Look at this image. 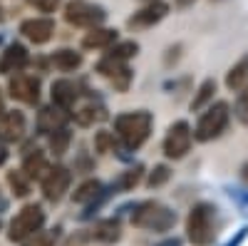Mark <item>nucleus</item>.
<instances>
[{"label": "nucleus", "mask_w": 248, "mask_h": 246, "mask_svg": "<svg viewBox=\"0 0 248 246\" xmlns=\"http://www.w3.org/2000/svg\"><path fill=\"white\" fill-rule=\"evenodd\" d=\"M117 40H119L117 30L97 25V28H90L85 35H82V48L85 50H107L109 45L117 43Z\"/></svg>", "instance_id": "f3484780"}, {"label": "nucleus", "mask_w": 248, "mask_h": 246, "mask_svg": "<svg viewBox=\"0 0 248 246\" xmlns=\"http://www.w3.org/2000/svg\"><path fill=\"white\" fill-rule=\"evenodd\" d=\"M20 33H23V37L30 40L32 45H47L55 35V20L50 15L28 17L20 23Z\"/></svg>", "instance_id": "f8f14e48"}, {"label": "nucleus", "mask_w": 248, "mask_h": 246, "mask_svg": "<svg viewBox=\"0 0 248 246\" xmlns=\"http://www.w3.org/2000/svg\"><path fill=\"white\" fill-rule=\"evenodd\" d=\"M47 137H50V152H52V154L62 157V154L70 149L72 134H70L67 127H62V130H57V132H52V134H47Z\"/></svg>", "instance_id": "bb28decb"}, {"label": "nucleus", "mask_w": 248, "mask_h": 246, "mask_svg": "<svg viewBox=\"0 0 248 246\" xmlns=\"http://www.w3.org/2000/svg\"><path fill=\"white\" fill-rule=\"evenodd\" d=\"M75 122L79 127H92L94 122H102L107 117V112H105V107L102 105H94V102H87V105H82L79 110H75Z\"/></svg>", "instance_id": "4be33fe9"}, {"label": "nucleus", "mask_w": 248, "mask_h": 246, "mask_svg": "<svg viewBox=\"0 0 248 246\" xmlns=\"http://www.w3.org/2000/svg\"><path fill=\"white\" fill-rule=\"evenodd\" d=\"M70 115L65 110H60L57 105H47L37 112V132L40 134H52L62 127H67Z\"/></svg>", "instance_id": "dca6fc26"}, {"label": "nucleus", "mask_w": 248, "mask_h": 246, "mask_svg": "<svg viewBox=\"0 0 248 246\" xmlns=\"http://www.w3.org/2000/svg\"><path fill=\"white\" fill-rule=\"evenodd\" d=\"M156 246H181V239L171 236V239H164V241H159Z\"/></svg>", "instance_id": "c9c22d12"}, {"label": "nucleus", "mask_w": 248, "mask_h": 246, "mask_svg": "<svg viewBox=\"0 0 248 246\" xmlns=\"http://www.w3.org/2000/svg\"><path fill=\"white\" fill-rule=\"evenodd\" d=\"M28 5H30V8H35L37 13L50 15V13H55V10L62 5V0H28Z\"/></svg>", "instance_id": "473e14b6"}, {"label": "nucleus", "mask_w": 248, "mask_h": 246, "mask_svg": "<svg viewBox=\"0 0 248 246\" xmlns=\"http://www.w3.org/2000/svg\"><path fill=\"white\" fill-rule=\"evenodd\" d=\"M50 63L57 72H75V70L82 67V52H77L72 48H60V50L52 52Z\"/></svg>", "instance_id": "6ab92c4d"}, {"label": "nucleus", "mask_w": 248, "mask_h": 246, "mask_svg": "<svg viewBox=\"0 0 248 246\" xmlns=\"http://www.w3.org/2000/svg\"><path fill=\"white\" fill-rule=\"evenodd\" d=\"M20 246H55V234L40 229V231H35V234H30L28 239L20 241Z\"/></svg>", "instance_id": "c756f323"}, {"label": "nucleus", "mask_w": 248, "mask_h": 246, "mask_svg": "<svg viewBox=\"0 0 248 246\" xmlns=\"http://www.w3.org/2000/svg\"><path fill=\"white\" fill-rule=\"evenodd\" d=\"M144 3H149V0H144Z\"/></svg>", "instance_id": "79ce46f5"}, {"label": "nucleus", "mask_w": 248, "mask_h": 246, "mask_svg": "<svg viewBox=\"0 0 248 246\" xmlns=\"http://www.w3.org/2000/svg\"><path fill=\"white\" fill-rule=\"evenodd\" d=\"M97 72L105 77L117 92H127L129 85H132V70H129V65L119 63V60H112L107 55L97 63Z\"/></svg>", "instance_id": "9d476101"}, {"label": "nucleus", "mask_w": 248, "mask_h": 246, "mask_svg": "<svg viewBox=\"0 0 248 246\" xmlns=\"http://www.w3.org/2000/svg\"><path fill=\"white\" fill-rule=\"evenodd\" d=\"M90 236H92V241L105 244V246L117 244V241L122 239V221L114 219V216H112V219H99L94 227H92Z\"/></svg>", "instance_id": "a211bd4d"}, {"label": "nucleus", "mask_w": 248, "mask_h": 246, "mask_svg": "<svg viewBox=\"0 0 248 246\" xmlns=\"http://www.w3.org/2000/svg\"><path fill=\"white\" fill-rule=\"evenodd\" d=\"M62 15H65L67 25L85 28V30L105 25V20H107V10L102 8L99 3H92V0H70Z\"/></svg>", "instance_id": "423d86ee"}, {"label": "nucleus", "mask_w": 248, "mask_h": 246, "mask_svg": "<svg viewBox=\"0 0 248 246\" xmlns=\"http://www.w3.org/2000/svg\"><path fill=\"white\" fill-rule=\"evenodd\" d=\"M20 169H23L30 179H43L45 177V172L50 169V164H47V157L43 154V152H30L25 159H23V167H20Z\"/></svg>", "instance_id": "5701e85b"}, {"label": "nucleus", "mask_w": 248, "mask_h": 246, "mask_svg": "<svg viewBox=\"0 0 248 246\" xmlns=\"http://www.w3.org/2000/svg\"><path fill=\"white\" fill-rule=\"evenodd\" d=\"M223 82H226V87H229L231 92H241L248 85V55H243L236 65L229 67Z\"/></svg>", "instance_id": "412c9836"}, {"label": "nucleus", "mask_w": 248, "mask_h": 246, "mask_svg": "<svg viewBox=\"0 0 248 246\" xmlns=\"http://www.w3.org/2000/svg\"><path fill=\"white\" fill-rule=\"evenodd\" d=\"M25 137V115L17 110H5L0 115V142L15 145Z\"/></svg>", "instance_id": "ddd939ff"}, {"label": "nucleus", "mask_w": 248, "mask_h": 246, "mask_svg": "<svg viewBox=\"0 0 248 246\" xmlns=\"http://www.w3.org/2000/svg\"><path fill=\"white\" fill-rule=\"evenodd\" d=\"M0 229H3V224H0Z\"/></svg>", "instance_id": "37998d69"}, {"label": "nucleus", "mask_w": 248, "mask_h": 246, "mask_svg": "<svg viewBox=\"0 0 248 246\" xmlns=\"http://www.w3.org/2000/svg\"><path fill=\"white\" fill-rule=\"evenodd\" d=\"M90 241H92V236H90L87 231H75V234H72L65 244H62V246H87Z\"/></svg>", "instance_id": "72a5a7b5"}, {"label": "nucleus", "mask_w": 248, "mask_h": 246, "mask_svg": "<svg viewBox=\"0 0 248 246\" xmlns=\"http://www.w3.org/2000/svg\"><path fill=\"white\" fill-rule=\"evenodd\" d=\"M102 192H105L102 181H97V179H87V181H82L79 187L75 189L72 201H75V204H85V207H94V204L102 199Z\"/></svg>", "instance_id": "aec40b11"}, {"label": "nucleus", "mask_w": 248, "mask_h": 246, "mask_svg": "<svg viewBox=\"0 0 248 246\" xmlns=\"http://www.w3.org/2000/svg\"><path fill=\"white\" fill-rule=\"evenodd\" d=\"M0 207H5V201H3V197H0Z\"/></svg>", "instance_id": "a19ab883"}, {"label": "nucleus", "mask_w": 248, "mask_h": 246, "mask_svg": "<svg viewBox=\"0 0 248 246\" xmlns=\"http://www.w3.org/2000/svg\"><path fill=\"white\" fill-rule=\"evenodd\" d=\"M94 149H97L99 154L112 152V149H114V134L107 132V130H99V132L94 134Z\"/></svg>", "instance_id": "2f4dec72"}, {"label": "nucleus", "mask_w": 248, "mask_h": 246, "mask_svg": "<svg viewBox=\"0 0 248 246\" xmlns=\"http://www.w3.org/2000/svg\"><path fill=\"white\" fill-rule=\"evenodd\" d=\"M70 184H72V172L67 167H62V164H55V167H50L45 172V177L40 179V187H43V197L52 204L62 201V197H65L70 192Z\"/></svg>", "instance_id": "6e6552de"}, {"label": "nucleus", "mask_w": 248, "mask_h": 246, "mask_svg": "<svg viewBox=\"0 0 248 246\" xmlns=\"http://www.w3.org/2000/svg\"><path fill=\"white\" fill-rule=\"evenodd\" d=\"M233 115L238 117V122L243 127H248V85L238 92L236 97V105H233Z\"/></svg>", "instance_id": "c85d7f7f"}, {"label": "nucleus", "mask_w": 248, "mask_h": 246, "mask_svg": "<svg viewBox=\"0 0 248 246\" xmlns=\"http://www.w3.org/2000/svg\"><path fill=\"white\" fill-rule=\"evenodd\" d=\"M218 234V209L211 201H199L186 216V239L191 246H211Z\"/></svg>", "instance_id": "f257e3e1"}, {"label": "nucleus", "mask_w": 248, "mask_h": 246, "mask_svg": "<svg viewBox=\"0 0 248 246\" xmlns=\"http://www.w3.org/2000/svg\"><path fill=\"white\" fill-rule=\"evenodd\" d=\"M154 127V117L147 110H132L122 112L114 119V137L122 142V147L127 149H139L144 142L149 139Z\"/></svg>", "instance_id": "f03ea898"}, {"label": "nucleus", "mask_w": 248, "mask_h": 246, "mask_svg": "<svg viewBox=\"0 0 248 246\" xmlns=\"http://www.w3.org/2000/svg\"><path fill=\"white\" fill-rule=\"evenodd\" d=\"M8 92L13 99L23 102V105H37L40 102V92H43V82L35 75H23L15 72L8 82Z\"/></svg>", "instance_id": "1a4fd4ad"}, {"label": "nucleus", "mask_w": 248, "mask_h": 246, "mask_svg": "<svg viewBox=\"0 0 248 246\" xmlns=\"http://www.w3.org/2000/svg\"><path fill=\"white\" fill-rule=\"evenodd\" d=\"M191 142H194V130L189 127V122H174L169 125L167 134H164V142H161V152L167 159H184L191 149Z\"/></svg>", "instance_id": "0eeeda50"}, {"label": "nucleus", "mask_w": 248, "mask_h": 246, "mask_svg": "<svg viewBox=\"0 0 248 246\" xmlns=\"http://www.w3.org/2000/svg\"><path fill=\"white\" fill-rule=\"evenodd\" d=\"M30 63V52L25 45L13 43L5 48V52L0 55V72L3 75H15V72H23Z\"/></svg>", "instance_id": "4468645a"}, {"label": "nucleus", "mask_w": 248, "mask_h": 246, "mask_svg": "<svg viewBox=\"0 0 248 246\" xmlns=\"http://www.w3.org/2000/svg\"><path fill=\"white\" fill-rule=\"evenodd\" d=\"M132 224L141 231H152V234H167L174 229L176 224V212H171L167 204L147 199L139 201L134 212H132Z\"/></svg>", "instance_id": "7ed1b4c3"}, {"label": "nucleus", "mask_w": 248, "mask_h": 246, "mask_svg": "<svg viewBox=\"0 0 248 246\" xmlns=\"http://www.w3.org/2000/svg\"><path fill=\"white\" fill-rule=\"evenodd\" d=\"M167 15H169V3H164V0H149V3H144L127 20V25L129 28H137V30H147V28L159 25Z\"/></svg>", "instance_id": "9b49d317"}, {"label": "nucleus", "mask_w": 248, "mask_h": 246, "mask_svg": "<svg viewBox=\"0 0 248 246\" xmlns=\"http://www.w3.org/2000/svg\"><path fill=\"white\" fill-rule=\"evenodd\" d=\"M3 17H5V10H3V8H0V20H3Z\"/></svg>", "instance_id": "ea45409f"}, {"label": "nucleus", "mask_w": 248, "mask_h": 246, "mask_svg": "<svg viewBox=\"0 0 248 246\" xmlns=\"http://www.w3.org/2000/svg\"><path fill=\"white\" fill-rule=\"evenodd\" d=\"M45 219H47L45 216V209L40 207V204H25V207L13 216V221L8 224V239L13 244H20L23 239H28L30 234L43 229L45 227Z\"/></svg>", "instance_id": "39448f33"}, {"label": "nucleus", "mask_w": 248, "mask_h": 246, "mask_svg": "<svg viewBox=\"0 0 248 246\" xmlns=\"http://www.w3.org/2000/svg\"><path fill=\"white\" fill-rule=\"evenodd\" d=\"M214 92H216V80H203L201 85H199V90H196V95H194V99H191V110H203L206 105H211L214 102Z\"/></svg>", "instance_id": "393cba45"}, {"label": "nucleus", "mask_w": 248, "mask_h": 246, "mask_svg": "<svg viewBox=\"0 0 248 246\" xmlns=\"http://www.w3.org/2000/svg\"><path fill=\"white\" fill-rule=\"evenodd\" d=\"M50 97H52V105H57L60 110L70 112V110L77 105L79 87L75 85L72 80H55L52 87H50Z\"/></svg>", "instance_id": "2eb2a0df"}, {"label": "nucleus", "mask_w": 248, "mask_h": 246, "mask_svg": "<svg viewBox=\"0 0 248 246\" xmlns=\"http://www.w3.org/2000/svg\"><path fill=\"white\" fill-rule=\"evenodd\" d=\"M229 122H231V107L226 102H211L199 115V122L194 127V139L196 142H214L229 130Z\"/></svg>", "instance_id": "20e7f679"}, {"label": "nucleus", "mask_w": 248, "mask_h": 246, "mask_svg": "<svg viewBox=\"0 0 248 246\" xmlns=\"http://www.w3.org/2000/svg\"><path fill=\"white\" fill-rule=\"evenodd\" d=\"M8 162V149H5V145H0V167Z\"/></svg>", "instance_id": "e433bc0d"}, {"label": "nucleus", "mask_w": 248, "mask_h": 246, "mask_svg": "<svg viewBox=\"0 0 248 246\" xmlns=\"http://www.w3.org/2000/svg\"><path fill=\"white\" fill-rule=\"evenodd\" d=\"M241 179H243V181L248 184V162H246L243 167H241Z\"/></svg>", "instance_id": "4c0bfd02"}, {"label": "nucleus", "mask_w": 248, "mask_h": 246, "mask_svg": "<svg viewBox=\"0 0 248 246\" xmlns=\"http://www.w3.org/2000/svg\"><path fill=\"white\" fill-rule=\"evenodd\" d=\"M196 3V0H174V8L176 10H186V8H191Z\"/></svg>", "instance_id": "f704fd0d"}, {"label": "nucleus", "mask_w": 248, "mask_h": 246, "mask_svg": "<svg viewBox=\"0 0 248 246\" xmlns=\"http://www.w3.org/2000/svg\"><path fill=\"white\" fill-rule=\"evenodd\" d=\"M5 112V105H3V95H0V115Z\"/></svg>", "instance_id": "58836bf2"}, {"label": "nucleus", "mask_w": 248, "mask_h": 246, "mask_svg": "<svg viewBox=\"0 0 248 246\" xmlns=\"http://www.w3.org/2000/svg\"><path fill=\"white\" fill-rule=\"evenodd\" d=\"M141 177H144V167L141 164H137V167H132V169H127L122 177H119V181H117V189L119 192H132L137 184L141 181Z\"/></svg>", "instance_id": "cd10ccee"}, {"label": "nucleus", "mask_w": 248, "mask_h": 246, "mask_svg": "<svg viewBox=\"0 0 248 246\" xmlns=\"http://www.w3.org/2000/svg\"><path fill=\"white\" fill-rule=\"evenodd\" d=\"M169 177H171V172H169L167 164H156V167L149 172L147 184H149L152 189H156V187H161V184H167V181H169Z\"/></svg>", "instance_id": "7c9ffc66"}, {"label": "nucleus", "mask_w": 248, "mask_h": 246, "mask_svg": "<svg viewBox=\"0 0 248 246\" xmlns=\"http://www.w3.org/2000/svg\"><path fill=\"white\" fill-rule=\"evenodd\" d=\"M137 52H139V43H134V40H117L114 45L107 48L105 55L112 60H119V63H129L132 57H137Z\"/></svg>", "instance_id": "b1692460"}, {"label": "nucleus", "mask_w": 248, "mask_h": 246, "mask_svg": "<svg viewBox=\"0 0 248 246\" xmlns=\"http://www.w3.org/2000/svg\"><path fill=\"white\" fill-rule=\"evenodd\" d=\"M8 184H10V192L15 197H28L30 187H32V179L23 169H13V172H8Z\"/></svg>", "instance_id": "a878e982"}]
</instances>
